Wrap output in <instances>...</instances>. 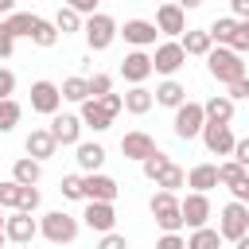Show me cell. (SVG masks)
Wrapping results in <instances>:
<instances>
[{"label":"cell","mask_w":249,"mask_h":249,"mask_svg":"<svg viewBox=\"0 0 249 249\" xmlns=\"http://www.w3.org/2000/svg\"><path fill=\"white\" fill-rule=\"evenodd\" d=\"M148 210H152V218H156V226H160L163 233H179V230L187 226V222H183L179 195H171V191H156L152 202H148Z\"/></svg>","instance_id":"6da1fadb"},{"label":"cell","mask_w":249,"mask_h":249,"mask_svg":"<svg viewBox=\"0 0 249 249\" xmlns=\"http://www.w3.org/2000/svg\"><path fill=\"white\" fill-rule=\"evenodd\" d=\"M206 70H210L222 86H233L237 78H245V62H241V54H237L233 47H214V51L206 54Z\"/></svg>","instance_id":"7a4b0ae2"},{"label":"cell","mask_w":249,"mask_h":249,"mask_svg":"<svg viewBox=\"0 0 249 249\" xmlns=\"http://www.w3.org/2000/svg\"><path fill=\"white\" fill-rule=\"evenodd\" d=\"M78 230H82V222H78L74 214H66V210H51V214L39 218V233H43L51 245H70V241L78 237Z\"/></svg>","instance_id":"3957f363"},{"label":"cell","mask_w":249,"mask_h":249,"mask_svg":"<svg viewBox=\"0 0 249 249\" xmlns=\"http://www.w3.org/2000/svg\"><path fill=\"white\" fill-rule=\"evenodd\" d=\"M171 128H175L179 140H195V136H202V128H206V109H202V101H191V97H187V101L175 109Z\"/></svg>","instance_id":"277c9868"},{"label":"cell","mask_w":249,"mask_h":249,"mask_svg":"<svg viewBox=\"0 0 249 249\" xmlns=\"http://www.w3.org/2000/svg\"><path fill=\"white\" fill-rule=\"evenodd\" d=\"M82 35H86V47H89V51H109V47H113V39L121 35V27H117V19H113V16L97 12V16H89V19H86Z\"/></svg>","instance_id":"5b68a950"},{"label":"cell","mask_w":249,"mask_h":249,"mask_svg":"<svg viewBox=\"0 0 249 249\" xmlns=\"http://www.w3.org/2000/svg\"><path fill=\"white\" fill-rule=\"evenodd\" d=\"M218 233H222V241H241L249 233V206L237 202V198L226 202L222 214H218Z\"/></svg>","instance_id":"8992f818"},{"label":"cell","mask_w":249,"mask_h":249,"mask_svg":"<svg viewBox=\"0 0 249 249\" xmlns=\"http://www.w3.org/2000/svg\"><path fill=\"white\" fill-rule=\"evenodd\" d=\"M183 62H187V51H183V43H179V39L160 43V47H156V54H152V70H156V74H163V78H175V74L183 70Z\"/></svg>","instance_id":"52a82bcc"},{"label":"cell","mask_w":249,"mask_h":249,"mask_svg":"<svg viewBox=\"0 0 249 249\" xmlns=\"http://www.w3.org/2000/svg\"><path fill=\"white\" fill-rule=\"evenodd\" d=\"M156 27H160V35H167V39H183V35H187V12H183L175 0H167V4L156 8Z\"/></svg>","instance_id":"ba28073f"},{"label":"cell","mask_w":249,"mask_h":249,"mask_svg":"<svg viewBox=\"0 0 249 249\" xmlns=\"http://www.w3.org/2000/svg\"><path fill=\"white\" fill-rule=\"evenodd\" d=\"M31 109L43 113V117H54V113L62 109V89H58L54 82H47V78L31 82Z\"/></svg>","instance_id":"9c48e42d"},{"label":"cell","mask_w":249,"mask_h":249,"mask_svg":"<svg viewBox=\"0 0 249 249\" xmlns=\"http://www.w3.org/2000/svg\"><path fill=\"white\" fill-rule=\"evenodd\" d=\"M82 117L78 113H54L51 117V136L62 144V148H78L82 144Z\"/></svg>","instance_id":"30bf717a"},{"label":"cell","mask_w":249,"mask_h":249,"mask_svg":"<svg viewBox=\"0 0 249 249\" xmlns=\"http://www.w3.org/2000/svg\"><path fill=\"white\" fill-rule=\"evenodd\" d=\"M179 206H183V222H187V230H202L206 222H210V195H198V191H191V195H183L179 198Z\"/></svg>","instance_id":"8fae6325"},{"label":"cell","mask_w":249,"mask_h":249,"mask_svg":"<svg viewBox=\"0 0 249 249\" xmlns=\"http://www.w3.org/2000/svg\"><path fill=\"white\" fill-rule=\"evenodd\" d=\"M152 74H156V70H152V54H148V51H128V54L121 58V78H124V82L144 86Z\"/></svg>","instance_id":"7c38bea8"},{"label":"cell","mask_w":249,"mask_h":249,"mask_svg":"<svg viewBox=\"0 0 249 249\" xmlns=\"http://www.w3.org/2000/svg\"><path fill=\"white\" fill-rule=\"evenodd\" d=\"M202 144H206L210 156H233L237 136H233L230 124H214V121H206V128H202Z\"/></svg>","instance_id":"4fadbf2b"},{"label":"cell","mask_w":249,"mask_h":249,"mask_svg":"<svg viewBox=\"0 0 249 249\" xmlns=\"http://www.w3.org/2000/svg\"><path fill=\"white\" fill-rule=\"evenodd\" d=\"M121 35H124V43H132V51H144V47H156L160 27H156V19H124Z\"/></svg>","instance_id":"5bb4252c"},{"label":"cell","mask_w":249,"mask_h":249,"mask_svg":"<svg viewBox=\"0 0 249 249\" xmlns=\"http://www.w3.org/2000/svg\"><path fill=\"white\" fill-rule=\"evenodd\" d=\"M4 233H8V241L27 245V241H35V237H39V222H35L31 214H23V210H12V214H8V222H4Z\"/></svg>","instance_id":"9a60e30c"},{"label":"cell","mask_w":249,"mask_h":249,"mask_svg":"<svg viewBox=\"0 0 249 249\" xmlns=\"http://www.w3.org/2000/svg\"><path fill=\"white\" fill-rule=\"evenodd\" d=\"M117 195H121V187L113 175H105V171L86 175V202H117Z\"/></svg>","instance_id":"2e32d148"},{"label":"cell","mask_w":249,"mask_h":249,"mask_svg":"<svg viewBox=\"0 0 249 249\" xmlns=\"http://www.w3.org/2000/svg\"><path fill=\"white\" fill-rule=\"evenodd\" d=\"M82 222H86L93 233H113V226H117V210H113V202H86Z\"/></svg>","instance_id":"e0dca14e"},{"label":"cell","mask_w":249,"mask_h":249,"mask_svg":"<svg viewBox=\"0 0 249 249\" xmlns=\"http://www.w3.org/2000/svg\"><path fill=\"white\" fill-rule=\"evenodd\" d=\"M23 152H27L31 160H39V163H43V160H51V156L58 152V140L51 136V128H31V132H27V140H23Z\"/></svg>","instance_id":"ac0fdd59"},{"label":"cell","mask_w":249,"mask_h":249,"mask_svg":"<svg viewBox=\"0 0 249 249\" xmlns=\"http://www.w3.org/2000/svg\"><path fill=\"white\" fill-rule=\"evenodd\" d=\"M152 152H156V140H152L148 132L132 128V132H124V136H121V156H124V160H140V163H144Z\"/></svg>","instance_id":"d6986e66"},{"label":"cell","mask_w":249,"mask_h":249,"mask_svg":"<svg viewBox=\"0 0 249 249\" xmlns=\"http://www.w3.org/2000/svg\"><path fill=\"white\" fill-rule=\"evenodd\" d=\"M78 117H82V124H86V128H93V132H105V128L117 121V117H113V113H109V109H105L97 97L82 101V113H78Z\"/></svg>","instance_id":"ffe728a7"},{"label":"cell","mask_w":249,"mask_h":249,"mask_svg":"<svg viewBox=\"0 0 249 249\" xmlns=\"http://www.w3.org/2000/svg\"><path fill=\"white\" fill-rule=\"evenodd\" d=\"M187 187L198 191V195H210V191L218 187V163H195V167L187 171Z\"/></svg>","instance_id":"44dd1931"},{"label":"cell","mask_w":249,"mask_h":249,"mask_svg":"<svg viewBox=\"0 0 249 249\" xmlns=\"http://www.w3.org/2000/svg\"><path fill=\"white\" fill-rule=\"evenodd\" d=\"M183 101H187V86H183V82L163 78V82L156 86V105H163V109H179Z\"/></svg>","instance_id":"7402d4cb"},{"label":"cell","mask_w":249,"mask_h":249,"mask_svg":"<svg viewBox=\"0 0 249 249\" xmlns=\"http://www.w3.org/2000/svg\"><path fill=\"white\" fill-rule=\"evenodd\" d=\"M74 160H78V167H82L86 175H93V171H101V163H105V148H101L97 140H82Z\"/></svg>","instance_id":"603a6c76"},{"label":"cell","mask_w":249,"mask_h":249,"mask_svg":"<svg viewBox=\"0 0 249 249\" xmlns=\"http://www.w3.org/2000/svg\"><path fill=\"white\" fill-rule=\"evenodd\" d=\"M179 43H183L187 58H206V54L214 51V39H210V31H195V27H187V35H183Z\"/></svg>","instance_id":"cb8c5ba5"},{"label":"cell","mask_w":249,"mask_h":249,"mask_svg":"<svg viewBox=\"0 0 249 249\" xmlns=\"http://www.w3.org/2000/svg\"><path fill=\"white\" fill-rule=\"evenodd\" d=\"M12 179H16L19 187H35V183L43 179V163L31 160V156H19V160L12 163Z\"/></svg>","instance_id":"d4e9b609"},{"label":"cell","mask_w":249,"mask_h":249,"mask_svg":"<svg viewBox=\"0 0 249 249\" xmlns=\"http://www.w3.org/2000/svg\"><path fill=\"white\" fill-rule=\"evenodd\" d=\"M152 105H156V93H152L148 86H132V89L124 93V113H132V117H144Z\"/></svg>","instance_id":"484cf974"},{"label":"cell","mask_w":249,"mask_h":249,"mask_svg":"<svg viewBox=\"0 0 249 249\" xmlns=\"http://www.w3.org/2000/svg\"><path fill=\"white\" fill-rule=\"evenodd\" d=\"M202 109H206V121H214V124H230L233 121V101L226 93H214L210 101H202Z\"/></svg>","instance_id":"4316f807"},{"label":"cell","mask_w":249,"mask_h":249,"mask_svg":"<svg viewBox=\"0 0 249 249\" xmlns=\"http://www.w3.org/2000/svg\"><path fill=\"white\" fill-rule=\"evenodd\" d=\"M206 31H210V39H214L218 47H230V43H233V35H237V19H233V16H218Z\"/></svg>","instance_id":"83f0119b"},{"label":"cell","mask_w":249,"mask_h":249,"mask_svg":"<svg viewBox=\"0 0 249 249\" xmlns=\"http://www.w3.org/2000/svg\"><path fill=\"white\" fill-rule=\"evenodd\" d=\"M4 23L12 27V35H16V39H31V31H35L39 16H35V12H12V16L4 19Z\"/></svg>","instance_id":"f1b7e54d"},{"label":"cell","mask_w":249,"mask_h":249,"mask_svg":"<svg viewBox=\"0 0 249 249\" xmlns=\"http://www.w3.org/2000/svg\"><path fill=\"white\" fill-rule=\"evenodd\" d=\"M245 179H249V167H241L237 160L218 163V183H222V187H230V191H233V187H237V183H245Z\"/></svg>","instance_id":"f546056e"},{"label":"cell","mask_w":249,"mask_h":249,"mask_svg":"<svg viewBox=\"0 0 249 249\" xmlns=\"http://www.w3.org/2000/svg\"><path fill=\"white\" fill-rule=\"evenodd\" d=\"M54 27H58V35H74V31H82V27H86V19H82L74 8H66V4H62V8L54 12Z\"/></svg>","instance_id":"4dcf8cb0"},{"label":"cell","mask_w":249,"mask_h":249,"mask_svg":"<svg viewBox=\"0 0 249 249\" xmlns=\"http://www.w3.org/2000/svg\"><path fill=\"white\" fill-rule=\"evenodd\" d=\"M58 89H62V101H78V105L89 101V78H78V74H74V78H66Z\"/></svg>","instance_id":"1f68e13d"},{"label":"cell","mask_w":249,"mask_h":249,"mask_svg":"<svg viewBox=\"0 0 249 249\" xmlns=\"http://www.w3.org/2000/svg\"><path fill=\"white\" fill-rule=\"evenodd\" d=\"M222 245V233L214 226H202V230H191L187 237V249H218Z\"/></svg>","instance_id":"d6a6232c"},{"label":"cell","mask_w":249,"mask_h":249,"mask_svg":"<svg viewBox=\"0 0 249 249\" xmlns=\"http://www.w3.org/2000/svg\"><path fill=\"white\" fill-rule=\"evenodd\" d=\"M31 43L43 47V51L54 47V43H58V27H54V19H43V16H39V23H35V31H31Z\"/></svg>","instance_id":"836d02e7"},{"label":"cell","mask_w":249,"mask_h":249,"mask_svg":"<svg viewBox=\"0 0 249 249\" xmlns=\"http://www.w3.org/2000/svg\"><path fill=\"white\" fill-rule=\"evenodd\" d=\"M183 183H187V171H183L179 163H167V167L160 171V179H156V187H160V191H171V195H175Z\"/></svg>","instance_id":"e575fe53"},{"label":"cell","mask_w":249,"mask_h":249,"mask_svg":"<svg viewBox=\"0 0 249 249\" xmlns=\"http://www.w3.org/2000/svg\"><path fill=\"white\" fill-rule=\"evenodd\" d=\"M58 191H62V198H70V202H86V175H62V183H58Z\"/></svg>","instance_id":"d590c367"},{"label":"cell","mask_w":249,"mask_h":249,"mask_svg":"<svg viewBox=\"0 0 249 249\" xmlns=\"http://www.w3.org/2000/svg\"><path fill=\"white\" fill-rule=\"evenodd\" d=\"M19 117H23V109H19V101H16V97L0 101V132H12V128L19 124Z\"/></svg>","instance_id":"8d00e7d4"},{"label":"cell","mask_w":249,"mask_h":249,"mask_svg":"<svg viewBox=\"0 0 249 249\" xmlns=\"http://www.w3.org/2000/svg\"><path fill=\"white\" fill-rule=\"evenodd\" d=\"M167 163H171V156L156 148V152H152V156H148V160L140 163V167H144V179H152V183H156V179H160V171H163Z\"/></svg>","instance_id":"74e56055"},{"label":"cell","mask_w":249,"mask_h":249,"mask_svg":"<svg viewBox=\"0 0 249 249\" xmlns=\"http://www.w3.org/2000/svg\"><path fill=\"white\" fill-rule=\"evenodd\" d=\"M19 198H23V187H19L16 179L0 183V206H4V210H19Z\"/></svg>","instance_id":"f35d334b"},{"label":"cell","mask_w":249,"mask_h":249,"mask_svg":"<svg viewBox=\"0 0 249 249\" xmlns=\"http://www.w3.org/2000/svg\"><path fill=\"white\" fill-rule=\"evenodd\" d=\"M105 93H113V78L109 74H93L89 78V97H105Z\"/></svg>","instance_id":"ab89813d"},{"label":"cell","mask_w":249,"mask_h":249,"mask_svg":"<svg viewBox=\"0 0 249 249\" xmlns=\"http://www.w3.org/2000/svg\"><path fill=\"white\" fill-rule=\"evenodd\" d=\"M39 202H43V195H39V187H23V198H19V210H23V214H35V210H39Z\"/></svg>","instance_id":"60d3db41"},{"label":"cell","mask_w":249,"mask_h":249,"mask_svg":"<svg viewBox=\"0 0 249 249\" xmlns=\"http://www.w3.org/2000/svg\"><path fill=\"white\" fill-rule=\"evenodd\" d=\"M237 54H245L249 51V19H237V35H233V43H230Z\"/></svg>","instance_id":"b9f144b4"},{"label":"cell","mask_w":249,"mask_h":249,"mask_svg":"<svg viewBox=\"0 0 249 249\" xmlns=\"http://www.w3.org/2000/svg\"><path fill=\"white\" fill-rule=\"evenodd\" d=\"M12 51H16V35H12V27L0 19V58H12Z\"/></svg>","instance_id":"7bdbcfd3"},{"label":"cell","mask_w":249,"mask_h":249,"mask_svg":"<svg viewBox=\"0 0 249 249\" xmlns=\"http://www.w3.org/2000/svg\"><path fill=\"white\" fill-rule=\"evenodd\" d=\"M12 93H16V74L8 66H0V101H8Z\"/></svg>","instance_id":"ee69618b"},{"label":"cell","mask_w":249,"mask_h":249,"mask_svg":"<svg viewBox=\"0 0 249 249\" xmlns=\"http://www.w3.org/2000/svg\"><path fill=\"white\" fill-rule=\"evenodd\" d=\"M226 89H230V93H226L230 101H245V97H249V74H245V78H237V82H233V86H226Z\"/></svg>","instance_id":"f6af8a7d"},{"label":"cell","mask_w":249,"mask_h":249,"mask_svg":"<svg viewBox=\"0 0 249 249\" xmlns=\"http://www.w3.org/2000/svg\"><path fill=\"white\" fill-rule=\"evenodd\" d=\"M97 249H128V241H124V233H101V241H97Z\"/></svg>","instance_id":"bcb514c9"},{"label":"cell","mask_w":249,"mask_h":249,"mask_svg":"<svg viewBox=\"0 0 249 249\" xmlns=\"http://www.w3.org/2000/svg\"><path fill=\"white\" fill-rule=\"evenodd\" d=\"M97 4H101V0H66V8H74V12H78V16H86V19H89V16H97Z\"/></svg>","instance_id":"7dc6e473"},{"label":"cell","mask_w":249,"mask_h":249,"mask_svg":"<svg viewBox=\"0 0 249 249\" xmlns=\"http://www.w3.org/2000/svg\"><path fill=\"white\" fill-rule=\"evenodd\" d=\"M156 249H187V237H183V233H163V237L156 241Z\"/></svg>","instance_id":"c3c4849f"},{"label":"cell","mask_w":249,"mask_h":249,"mask_svg":"<svg viewBox=\"0 0 249 249\" xmlns=\"http://www.w3.org/2000/svg\"><path fill=\"white\" fill-rule=\"evenodd\" d=\"M97 101H101V105H105V109H109L113 117H117V113L124 109V93H105V97H97Z\"/></svg>","instance_id":"681fc988"},{"label":"cell","mask_w":249,"mask_h":249,"mask_svg":"<svg viewBox=\"0 0 249 249\" xmlns=\"http://www.w3.org/2000/svg\"><path fill=\"white\" fill-rule=\"evenodd\" d=\"M233 160H237V163H241V167H249V136H245V140H237V144H233Z\"/></svg>","instance_id":"f907efd6"},{"label":"cell","mask_w":249,"mask_h":249,"mask_svg":"<svg viewBox=\"0 0 249 249\" xmlns=\"http://www.w3.org/2000/svg\"><path fill=\"white\" fill-rule=\"evenodd\" d=\"M230 12L233 19H249V0H230Z\"/></svg>","instance_id":"816d5d0a"},{"label":"cell","mask_w":249,"mask_h":249,"mask_svg":"<svg viewBox=\"0 0 249 249\" xmlns=\"http://www.w3.org/2000/svg\"><path fill=\"white\" fill-rule=\"evenodd\" d=\"M183 12H195V8H202V0H175Z\"/></svg>","instance_id":"f5cc1de1"},{"label":"cell","mask_w":249,"mask_h":249,"mask_svg":"<svg viewBox=\"0 0 249 249\" xmlns=\"http://www.w3.org/2000/svg\"><path fill=\"white\" fill-rule=\"evenodd\" d=\"M233 245H237V249H249V233H245L241 241H233Z\"/></svg>","instance_id":"db71d44e"},{"label":"cell","mask_w":249,"mask_h":249,"mask_svg":"<svg viewBox=\"0 0 249 249\" xmlns=\"http://www.w3.org/2000/svg\"><path fill=\"white\" fill-rule=\"evenodd\" d=\"M4 222H8V214H4V206H0V230H4Z\"/></svg>","instance_id":"11a10c76"},{"label":"cell","mask_w":249,"mask_h":249,"mask_svg":"<svg viewBox=\"0 0 249 249\" xmlns=\"http://www.w3.org/2000/svg\"><path fill=\"white\" fill-rule=\"evenodd\" d=\"M4 241H8V233H4V230H0V249H4Z\"/></svg>","instance_id":"9f6ffc18"},{"label":"cell","mask_w":249,"mask_h":249,"mask_svg":"<svg viewBox=\"0 0 249 249\" xmlns=\"http://www.w3.org/2000/svg\"><path fill=\"white\" fill-rule=\"evenodd\" d=\"M245 206H249V195H245Z\"/></svg>","instance_id":"6f0895ef"},{"label":"cell","mask_w":249,"mask_h":249,"mask_svg":"<svg viewBox=\"0 0 249 249\" xmlns=\"http://www.w3.org/2000/svg\"><path fill=\"white\" fill-rule=\"evenodd\" d=\"M156 4H167V0H156Z\"/></svg>","instance_id":"680465c9"}]
</instances>
